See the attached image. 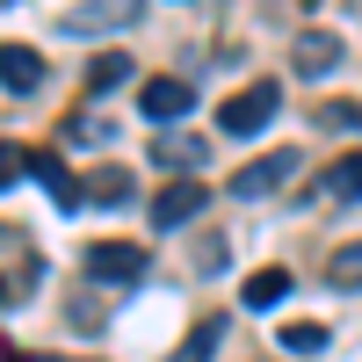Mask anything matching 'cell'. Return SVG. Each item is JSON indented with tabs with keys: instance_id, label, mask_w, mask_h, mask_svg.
<instances>
[{
	"instance_id": "obj_1",
	"label": "cell",
	"mask_w": 362,
	"mask_h": 362,
	"mask_svg": "<svg viewBox=\"0 0 362 362\" xmlns=\"http://www.w3.org/2000/svg\"><path fill=\"white\" fill-rule=\"evenodd\" d=\"M276 109H283V80H254V87H239V95L218 109V131L225 138H254Z\"/></svg>"
},
{
	"instance_id": "obj_2",
	"label": "cell",
	"mask_w": 362,
	"mask_h": 362,
	"mask_svg": "<svg viewBox=\"0 0 362 362\" xmlns=\"http://www.w3.org/2000/svg\"><path fill=\"white\" fill-rule=\"evenodd\" d=\"M80 268L95 283H138L145 276V247H138V239H95V247L80 254Z\"/></svg>"
},
{
	"instance_id": "obj_3",
	"label": "cell",
	"mask_w": 362,
	"mask_h": 362,
	"mask_svg": "<svg viewBox=\"0 0 362 362\" xmlns=\"http://www.w3.org/2000/svg\"><path fill=\"white\" fill-rule=\"evenodd\" d=\"M297 167H305V160H297V145H276V153H261V160H247V167L232 174V196H247V203H254V196H276Z\"/></svg>"
},
{
	"instance_id": "obj_4",
	"label": "cell",
	"mask_w": 362,
	"mask_h": 362,
	"mask_svg": "<svg viewBox=\"0 0 362 362\" xmlns=\"http://www.w3.org/2000/svg\"><path fill=\"white\" fill-rule=\"evenodd\" d=\"M138 102H145V124H181V116L196 109V87H189V80H174V73H160V80H145V87H138Z\"/></svg>"
},
{
	"instance_id": "obj_5",
	"label": "cell",
	"mask_w": 362,
	"mask_h": 362,
	"mask_svg": "<svg viewBox=\"0 0 362 362\" xmlns=\"http://www.w3.org/2000/svg\"><path fill=\"white\" fill-rule=\"evenodd\" d=\"M189 218H203V181H167V189L153 196V232H174Z\"/></svg>"
},
{
	"instance_id": "obj_6",
	"label": "cell",
	"mask_w": 362,
	"mask_h": 362,
	"mask_svg": "<svg viewBox=\"0 0 362 362\" xmlns=\"http://www.w3.org/2000/svg\"><path fill=\"white\" fill-rule=\"evenodd\" d=\"M138 22V0H109V8H73V15H58V29L66 37H95V29H131Z\"/></svg>"
},
{
	"instance_id": "obj_7",
	"label": "cell",
	"mask_w": 362,
	"mask_h": 362,
	"mask_svg": "<svg viewBox=\"0 0 362 362\" xmlns=\"http://www.w3.org/2000/svg\"><path fill=\"white\" fill-rule=\"evenodd\" d=\"M0 87H8V95H37L44 87V58L29 44H0Z\"/></svg>"
},
{
	"instance_id": "obj_8",
	"label": "cell",
	"mask_w": 362,
	"mask_h": 362,
	"mask_svg": "<svg viewBox=\"0 0 362 362\" xmlns=\"http://www.w3.org/2000/svg\"><path fill=\"white\" fill-rule=\"evenodd\" d=\"M153 160H160V167H174V174H203L210 145H203V138H189V131H160V138H153Z\"/></svg>"
},
{
	"instance_id": "obj_9",
	"label": "cell",
	"mask_w": 362,
	"mask_h": 362,
	"mask_svg": "<svg viewBox=\"0 0 362 362\" xmlns=\"http://www.w3.org/2000/svg\"><path fill=\"white\" fill-rule=\"evenodd\" d=\"M290 58H297V73H305V80H319V73L341 66V37H334V29H305Z\"/></svg>"
},
{
	"instance_id": "obj_10",
	"label": "cell",
	"mask_w": 362,
	"mask_h": 362,
	"mask_svg": "<svg viewBox=\"0 0 362 362\" xmlns=\"http://www.w3.org/2000/svg\"><path fill=\"white\" fill-rule=\"evenodd\" d=\"M29 174L51 189V203H58V210H80V181L58 167V153H29Z\"/></svg>"
},
{
	"instance_id": "obj_11",
	"label": "cell",
	"mask_w": 362,
	"mask_h": 362,
	"mask_svg": "<svg viewBox=\"0 0 362 362\" xmlns=\"http://www.w3.org/2000/svg\"><path fill=\"white\" fill-rule=\"evenodd\" d=\"M283 297H290V268H254L247 290H239V305H247V312H268V305H283Z\"/></svg>"
},
{
	"instance_id": "obj_12",
	"label": "cell",
	"mask_w": 362,
	"mask_h": 362,
	"mask_svg": "<svg viewBox=\"0 0 362 362\" xmlns=\"http://www.w3.org/2000/svg\"><path fill=\"white\" fill-rule=\"evenodd\" d=\"M131 80V51H95L87 58V95H116Z\"/></svg>"
},
{
	"instance_id": "obj_13",
	"label": "cell",
	"mask_w": 362,
	"mask_h": 362,
	"mask_svg": "<svg viewBox=\"0 0 362 362\" xmlns=\"http://www.w3.org/2000/svg\"><path fill=\"white\" fill-rule=\"evenodd\" d=\"M87 196H95L102 210H124L138 189H131V174H124V167H95V174H87Z\"/></svg>"
},
{
	"instance_id": "obj_14",
	"label": "cell",
	"mask_w": 362,
	"mask_h": 362,
	"mask_svg": "<svg viewBox=\"0 0 362 362\" xmlns=\"http://www.w3.org/2000/svg\"><path fill=\"white\" fill-rule=\"evenodd\" d=\"M326 196L334 203H362V153H341L326 167Z\"/></svg>"
},
{
	"instance_id": "obj_15",
	"label": "cell",
	"mask_w": 362,
	"mask_h": 362,
	"mask_svg": "<svg viewBox=\"0 0 362 362\" xmlns=\"http://www.w3.org/2000/svg\"><path fill=\"white\" fill-rule=\"evenodd\" d=\"M326 283H341V290H362V239H341V247L326 254Z\"/></svg>"
},
{
	"instance_id": "obj_16",
	"label": "cell",
	"mask_w": 362,
	"mask_h": 362,
	"mask_svg": "<svg viewBox=\"0 0 362 362\" xmlns=\"http://www.w3.org/2000/svg\"><path fill=\"white\" fill-rule=\"evenodd\" d=\"M218 341H225V319H203V326H196V334L181 341L167 362H210V348H218Z\"/></svg>"
},
{
	"instance_id": "obj_17",
	"label": "cell",
	"mask_w": 362,
	"mask_h": 362,
	"mask_svg": "<svg viewBox=\"0 0 362 362\" xmlns=\"http://www.w3.org/2000/svg\"><path fill=\"white\" fill-rule=\"evenodd\" d=\"M283 348H290V355H326V326H319V319H290V326H283Z\"/></svg>"
},
{
	"instance_id": "obj_18",
	"label": "cell",
	"mask_w": 362,
	"mask_h": 362,
	"mask_svg": "<svg viewBox=\"0 0 362 362\" xmlns=\"http://www.w3.org/2000/svg\"><path fill=\"white\" fill-rule=\"evenodd\" d=\"M22 174H29V153H22V145H8V138H0V189H15Z\"/></svg>"
},
{
	"instance_id": "obj_19",
	"label": "cell",
	"mask_w": 362,
	"mask_h": 362,
	"mask_svg": "<svg viewBox=\"0 0 362 362\" xmlns=\"http://www.w3.org/2000/svg\"><path fill=\"white\" fill-rule=\"evenodd\" d=\"M319 124H334V131H362V102H334V109H319Z\"/></svg>"
},
{
	"instance_id": "obj_20",
	"label": "cell",
	"mask_w": 362,
	"mask_h": 362,
	"mask_svg": "<svg viewBox=\"0 0 362 362\" xmlns=\"http://www.w3.org/2000/svg\"><path fill=\"white\" fill-rule=\"evenodd\" d=\"M8 362H87V355H22V348H0Z\"/></svg>"
},
{
	"instance_id": "obj_21",
	"label": "cell",
	"mask_w": 362,
	"mask_h": 362,
	"mask_svg": "<svg viewBox=\"0 0 362 362\" xmlns=\"http://www.w3.org/2000/svg\"><path fill=\"white\" fill-rule=\"evenodd\" d=\"M0 305H8V297H0Z\"/></svg>"
}]
</instances>
